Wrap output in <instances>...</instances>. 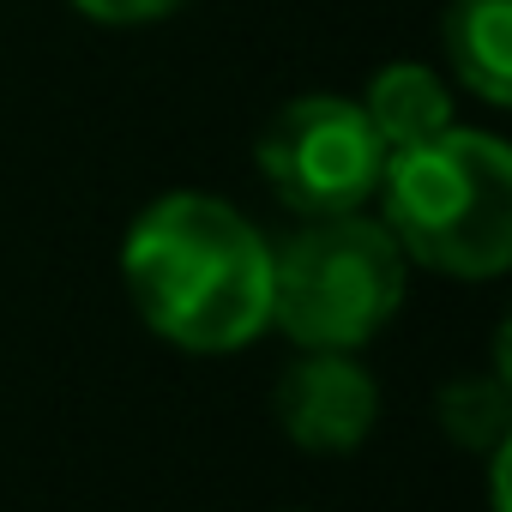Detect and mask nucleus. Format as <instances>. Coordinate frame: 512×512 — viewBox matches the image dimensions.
<instances>
[{"mask_svg": "<svg viewBox=\"0 0 512 512\" xmlns=\"http://www.w3.org/2000/svg\"><path fill=\"white\" fill-rule=\"evenodd\" d=\"M121 284L163 344L229 356L272 326V241L211 193H163L121 241Z\"/></svg>", "mask_w": 512, "mask_h": 512, "instance_id": "nucleus-1", "label": "nucleus"}, {"mask_svg": "<svg viewBox=\"0 0 512 512\" xmlns=\"http://www.w3.org/2000/svg\"><path fill=\"white\" fill-rule=\"evenodd\" d=\"M386 235L440 278H500L512 266V151L494 133L446 127L386 151Z\"/></svg>", "mask_w": 512, "mask_h": 512, "instance_id": "nucleus-2", "label": "nucleus"}, {"mask_svg": "<svg viewBox=\"0 0 512 512\" xmlns=\"http://www.w3.org/2000/svg\"><path fill=\"white\" fill-rule=\"evenodd\" d=\"M404 266L380 217H308L272 247V326L296 350H362L398 314Z\"/></svg>", "mask_w": 512, "mask_h": 512, "instance_id": "nucleus-3", "label": "nucleus"}, {"mask_svg": "<svg viewBox=\"0 0 512 512\" xmlns=\"http://www.w3.org/2000/svg\"><path fill=\"white\" fill-rule=\"evenodd\" d=\"M253 163H260L266 187L296 217H344L380 193L386 145H380L374 121L362 115V103L314 91L272 115Z\"/></svg>", "mask_w": 512, "mask_h": 512, "instance_id": "nucleus-4", "label": "nucleus"}, {"mask_svg": "<svg viewBox=\"0 0 512 512\" xmlns=\"http://www.w3.org/2000/svg\"><path fill=\"white\" fill-rule=\"evenodd\" d=\"M272 416L302 452L338 458L374 434L380 386L356 362V350H302V362H290L272 392Z\"/></svg>", "mask_w": 512, "mask_h": 512, "instance_id": "nucleus-5", "label": "nucleus"}, {"mask_svg": "<svg viewBox=\"0 0 512 512\" xmlns=\"http://www.w3.org/2000/svg\"><path fill=\"white\" fill-rule=\"evenodd\" d=\"M446 61L470 97L506 109L512 97V0H452L446 7Z\"/></svg>", "mask_w": 512, "mask_h": 512, "instance_id": "nucleus-6", "label": "nucleus"}, {"mask_svg": "<svg viewBox=\"0 0 512 512\" xmlns=\"http://www.w3.org/2000/svg\"><path fill=\"white\" fill-rule=\"evenodd\" d=\"M362 115L374 121L386 151H404V145H422V139L452 127V91H446V79L434 67L392 61V67L374 73V85L362 97Z\"/></svg>", "mask_w": 512, "mask_h": 512, "instance_id": "nucleus-7", "label": "nucleus"}, {"mask_svg": "<svg viewBox=\"0 0 512 512\" xmlns=\"http://www.w3.org/2000/svg\"><path fill=\"white\" fill-rule=\"evenodd\" d=\"M440 428L458 446H506V380H452L440 392Z\"/></svg>", "mask_w": 512, "mask_h": 512, "instance_id": "nucleus-8", "label": "nucleus"}, {"mask_svg": "<svg viewBox=\"0 0 512 512\" xmlns=\"http://www.w3.org/2000/svg\"><path fill=\"white\" fill-rule=\"evenodd\" d=\"M73 7L97 25H151V19H169L187 0H73Z\"/></svg>", "mask_w": 512, "mask_h": 512, "instance_id": "nucleus-9", "label": "nucleus"}]
</instances>
